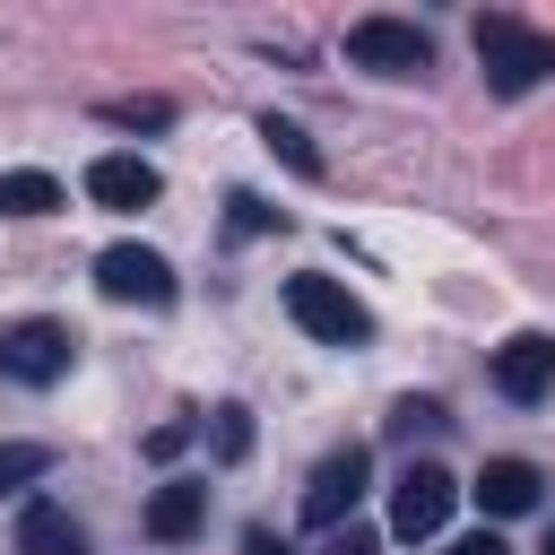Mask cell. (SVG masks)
Here are the masks:
<instances>
[{"label":"cell","mask_w":555,"mask_h":555,"mask_svg":"<svg viewBox=\"0 0 555 555\" xmlns=\"http://www.w3.org/2000/svg\"><path fill=\"white\" fill-rule=\"evenodd\" d=\"M468 35H477V69H486L494 95H529V87L555 78V35H538V26L503 17V9H486Z\"/></svg>","instance_id":"6da1fadb"},{"label":"cell","mask_w":555,"mask_h":555,"mask_svg":"<svg viewBox=\"0 0 555 555\" xmlns=\"http://www.w3.org/2000/svg\"><path fill=\"white\" fill-rule=\"evenodd\" d=\"M286 312H295V330L321 338V347H364V338H373V312H364L338 278H312V269L286 278Z\"/></svg>","instance_id":"7a4b0ae2"},{"label":"cell","mask_w":555,"mask_h":555,"mask_svg":"<svg viewBox=\"0 0 555 555\" xmlns=\"http://www.w3.org/2000/svg\"><path fill=\"white\" fill-rule=\"evenodd\" d=\"M69 364H78V338H69L61 321H9V330H0V373H9V382L43 390V382H61Z\"/></svg>","instance_id":"3957f363"},{"label":"cell","mask_w":555,"mask_h":555,"mask_svg":"<svg viewBox=\"0 0 555 555\" xmlns=\"http://www.w3.org/2000/svg\"><path fill=\"white\" fill-rule=\"evenodd\" d=\"M347 61L356 69H382V78H416V69H434V43L408 17H356L347 26Z\"/></svg>","instance_id":"277c9868"},{"label":"cell","mask_w":555,"mask_h":555,"mask_svg":"<svg viewBox=\"0 0 555 555\" xmlns=\"http://www.w3.org/2000/svg\"><path fill=\"white\" fill-rule=\"evenodd\" d=\"M451 503H460V477L434 468V460H408L399 486H390V529H399V538H434V529L451 520Z\"/></svg>","instance_id":"5b68a950"},{"label":"cell","mask_w":555,"mask_h":555,"mask_svg":"<svg viewBox=\"0 0 555 555\" xmlns=\"http://www.w3.org/2000/svg\"><path fill=\"white\" fill-rule=\"evenodd\" d=\"M95 286L113 295V304H173V269H165V251H147V243H113V251H95Z\"/></svg>","instance_id":"8992f818"},{"label":"cell","mask_w":555,"mask_h":555,"mask_svg":"<svg viewBox=\"0 0 555 555\" xmlns=\"http://www.w3.org/2000/svg\"><path fill=\"white\" fill-rule=\"evenodd\" d=\"M364 468H373V451H364V442L330 451V460L304 477V520H312V529H338V520L356 512V494H364Z\"/></svg>","instance_id":"52a82bcc"},{"label":"cell","mask_w":555,"mask_h":555,"mask_svg":"<svg viewBox=\"0 0 555 555\" xmlns=\"http://www.w3.org/2000/svg\"><path fill=\"white\" fill-rule=\"evenodd\" d=\"M494 390H503V399H520V408H529V399H546V390H555V338H546V330L503 338V347H494Z\"/></svg>","instance_id":"ba28073f"},{"label":"cell","mask_w":555,"mask_h":555,"mask_svg":"<svg viewBox=\"0 0 555 555\" xmlns=\"http://www.w3.org/2000/svg\"><path fill=\"white\" fill-rule=\"evenodd\" d=\"M156 165L147 156H95L87 165V199H104V208H156Z\"/></svg>","instance_id":"9c48e42d"},{"label":"cell","mask_w":555,"mask_h":555,"mask_svg":"<svg viewBox=\"0 0 555 555\" xmlns=\"http://www.w3.org/2000/svg\"><path fill=\"white\" fill-rule=\"evenodd\" d=\"M468 494H477L494 520H520V512H538V468H529V460H486Z\"/></svg>","instance_id":"30bf717a"},{"label":"cell","mask_w":555,"mask_h":555,"mask_svg":"<svg viewBox=\"0 0 555 555\" xmlns=\"http://www.w3.org/2000/svg\"><path fill=\"white\" fill-rule=\"evenodd\" d=\"M199 512H208V486L173 477V486H156V494H147V538H156V546H182V538L199 529Z\"/></svg>","instance_id":"8fae6325"},{"label":"cell","mask_w":555,"mask_h":555,"mask_svg":"<svg viewBox=\"0 0 555 555\" xmlns=\"http://www.w3.org/2000/svg\"><path fill=\"white\" fill-rule=\"evenodd\" d=\"M17 555H87V529L61 503H26L17 512Z\"/></svg>","instance_id":"7c38bea8"},{"label":"cell","mask_w":555,"mask_h":555,"mask_svg":"<svg viewBox=\"0 0 555 555\" xmlns=\"http://www.w3.org/2000/svg\"><path fill=\"white\" fill-rule=\"evenodd\" d=\"M52 208H61L52 173H0V217H52Z\"/></svg>","instance_id":"4fadbf2b"},{"label":"cell","mask_w":555,"mask_h":555,"mask_svg":"<svg viewBox=\"0 0 555 555\" xmlns=\"http://www.w3.org/2000/svg\"><path fill=\"white\" fill-rule=\"evenodd\" d=\"M52 468V451L43 442H0V494H17V486H35Z\"/></svg>","instance_id":"5bb4252c"},{"label":"cell","mask_w":555,"mask_h":555,"mask_svg":"<svg viewBox=\"0 0 555 555\" xmlns=\"http://www.w3.org/2000/svg\"><path fill=\"white\" fill-rule=\"evenodd\" d=\"M104 121H121V130H165V121H173V104H165V95H113V104H104Z\"/></svg>","instance_id":"9a60e30c"},{"label":"cell","mask_w":555,"mask_h":555,"mask_svg":"<svg viewBox=\"0 0 555 555\" xmlns=\"http://www.w3.org/2000/svg\"><path fill=\"white\" fill-rule=\"evenodd\" d=\"M260 139H269V147H278L295 173H321V156H312V139H304L295 121H278V113H269V121H260Z\"/></svg>","instance_id":"2e32d148"},{"label":"cell","mask_w":555,"mask_h":555,"mask_svg":"<svg viewBox=\"0 0 555 555\" xmlns=\"http://www.w3.org/2000/svg\"><path fill=\"white\" fill-rule=\"evenodd\" d=\"M442 425H451V416H442L434 399H399V408H390V442H416V434H442Z\"/></svg>","instance_id":"e0dca14e"},{"label":"cell","mask_w":555,"mask_h":555,"mask_svg":"<svg viewBox=\"0 0 555 555\" xmlns=\"http://www.w3.org/2000/svg\"><path fill=\"white\" fill-rule=\"evenodd\" d=\"M208 442H217V460H243V451H251V408H217Z\"/></svg>","instance_id":"ac0fdd59"},{"label":"cell","mask_w":555,"mask_h":555,"mask_svg":"<svg viewBox=\"0 0 555 555\" xmlns=\"http://www.w3.org/2000/svg\"><path fill=\"white\" fill-rule=\"evenodd\" d=\"M225 208H234V234H269V225H286V217H278L269 199H251V191H234Z\"/></svg>","instance_id":"d6986e66"},{"label":"cell","mask_w":555,"mask_h":555,"mask_svg":"<svg viewBox=\"0 0 555 555\" xmlns=\"http://www.w3.org/2000/svg\"><path fill=\"white\" fill-rule=\"evenodd\" d=\"M321 555H382V538H373V529H364V520H338V529H330V546H321Z\"/></svg>","instance_id":"ffe728a7"},{"label":"cell","mask_w":555,"mask_h":555,"mask_svg":"<svg viewBox=\"0 0 555 555\" xmlns=\"http://www.w3.org/2000/svg\"><path fill=\"white\" fill-rule=\"evenodd\" d=\"M182 442H191V425H156V434H147V460H173Z\"/></svg>","instance_id":"44dd1931"},{"label":"cell","mask_w":555,"mask_h":555,"mask_svg":"<svg viewBox=\"0 0 555 555\" xmlns=\"http://www.w3.org/2000/svg\"><path fill=\"white\" fill-rule=\"evenodd\" d=\"M451 555H512L494 529H468V538H451Z\"/></svg>","instance_id":"7402d4cb"},{"label":"cell","mask_w":555,"mask_h":555,"mask_svg":"<svg viewBox=\"0 0 555 555\" xmlns=\"http://www.w3.org/2000/svg\"><path fill=\"white\" fill-rule=\"evenodd\" d=\"M243 555H295V546H286L278 529H243Z\"/></svg>","instance_id":"603a6c76"},{"label":"cell","mask_w":555,"mask_h":555,"mask_svg":"<svg viewBox=\"0 0 555 555\" xmlns=\"http://www.w3.org/2000/svg\"><path fill=\"white\" fill-rule=\"evenodd\" d=\"M546 555H555V529H546Z\"/></svg>","instance_id":"cb8c5ba5"}]
</instances>
